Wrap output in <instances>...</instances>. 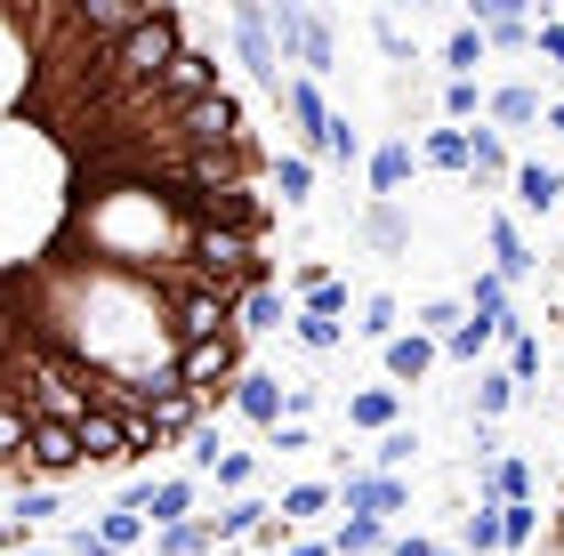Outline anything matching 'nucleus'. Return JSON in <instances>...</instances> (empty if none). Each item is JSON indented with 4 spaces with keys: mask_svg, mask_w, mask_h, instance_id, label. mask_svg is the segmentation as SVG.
I'll use <instances>...</instances> for the list:
<instances>
[{
    "mask_svg": "<svg viewBox=\"0 0 564 556\" xmlns=\"http://www.w3.org/2000/svg\"><path fill=\"white\" fill-rule=\"evenodd\" d=\"M444 121H484V81L476 73H444Z\"/></svg>",
    "mask_w": 564,
    "mask_h": 556,
    "instance_id": "33",
    "label": "nucleus"
},
{
    "mask_svg": "<svg viewBox=\"0 0 564 556\" xmlns=\"http://www.w3.org/2000/svg\"><path fill=\"white\" fill-rule=\"evenodd\" d=\"M323 412V388L315 379H282V419H315Z\"/></svg>",
    "mask_w": 564,
    "mask_h": 556,
    "instance_id": "42",
    "label": "nucleus"
},
{
    "mask_svg": "<svg viewBox=\"0 0 564 556\" xmlns=\"http://www.w3.org/2000/svg\"><path fill=\"white\" fill-rule=\"evenodd\" d=\"M291 307H299V298H291V291H282L274 274H267V283H250V291H242L235 331H242V339H267V331H282V323H291Z\"/></svg>",
    "mask_w": 564,
    "mask_h": 556,
    "instance_id": "9",
    "label": "nucleus"
},
{
    "mask_svg": "<svg viewBox=\"0 0 564 556\" xmlns=\"http://www.w3.org/2000/svg\"><path fill=\"white\" fill-rule=\"evenodd\" d=\"M364 235H371L379 250H388V259H403V250H412V226H403L395 201H371V210H364Z\"/></svg>",
    "mask_w": 564,
    "mask_h": 556,
    "instance_id": "29",
    "label": "nucleus"
},
{
    "mask_svg": "<svg viewBox=\"0 0 564 556\" xmlns=\"http://www.w3.org/2000/svg\"><path fill=\"white\" fill-rule=\"evenodd\" d=\"M274 106H282V121H291V130H299V145H306V154H315V145H323V121H330L323 89H315V73H282Z\"/></svg>",
    "mask_w": 564,
    "mask_h": 556,
    "instance_id": "4",
    "label": "nucleus"
},
{
    "mask_svg": "<svg viewBox=\"0 0 564 556\" xmlns=\"http://www.w3.org/2000/svg\"><path fill=\"white\" fill-rule=\"evenodd\" d=\"M315 154H323V162H339V170H355V162L371 154V145H364V130H355L347 113H330V121H323V145H315Z\"/></svg>",
    "mask_w": 564,
    "mask_h": 556,
    "instance_id": "28",
    "label": "nucleus"
},
{
    "mask_svg": "<svg viewBox=\"0 0 564 556\" xmlns=\"http://www.w3.org/2000/svg\"><path fill=\"white\" fill-rule=\"evenodd\" d=\"M202 476H210L218 492H250V476H259V451H218Z\"/></svg>",
    "mask_w": 564,
    "mask_h": 556,
    "instance_id": "36",
    "label": "nucleus"
},
{
    "mask_svg": "<svg viewBox=\"0 0 564 556\" xmlns=\"http://www.w3.org/2000/svg\"><path fill=\"white\" fill-rule=\"evenodd\" d=\"M379 556H435V541H427V533H403V541L388 533V548H379Z\"/></svg>",
    "mask_w": 564,
    "mask_h": 556,
    "instance_id": "47",
    "label": "nucleus"
},
{
    "mask_svg": "<svg viewBox=\"0 0 564 556\" xmlns=\"http://www.w3.org/2000/svg\"><path fill=\"white\" fill-rule=\"evenodd\" d=\"M476 500H532V468L508 451V460H492V468L476 476Z\"/></svg>",
    "mask_w": 564,
    "mask_h": 556,
    "instance_id": "23",
    "label": "nucleus"
},
{
    "mask_svg": "<svg viewBox=\"0 0 564 556\" xmlns=\"http://www.w3.org/2000/svg\"><path fill=\"white\" fill-rule=\"evenodd\" d=\"M508 201H517L524 218H556V210H564V170L517 162V170H508Z\"/></svg>",
    "mask_w": 564,
    "mask_h": 556,
    "instance_id": "8",
    "label": "nucleus"
},
{
    "mask_svg": "<svg viewBox=\"0 0 564 556\" xmlns=\"http://www.w3.org/2000/svg\"><path fill=\"white\" fill-rule=\"evenodd\" d=\"M468 315V298H427V307H412V331H427V339H444L452 323Z\"/></svg>",
    "mask_w": 564,
    "mask_h": 556,
    "instance_id": "39",
    "label": "nucleus"
},
{
    "mask_svg": "<svg viewBox=\"0 0 564 556\" xmlns=\"http://www.w3.org/2000/svg\"><path fill=\"white\" fill-rule=\"evenodd\" d=\"M17 556H65V548H41V541H33V548H17Z\"/></svg>",
    "mask_w": 564,
    "mask_h": 556,
    "instance_id": "51",
    "label": "nucleus"
},
{
    "mask_svg": "<svg viewBox=\"0 0 564 556\" xmlns=\"http://www.w3.org/2000/svg\"><path fill=\"white\" fill-rule=\"evenodd\" d=\"M549 17H556V24H564V0H549Z\"/></svg>",
    "mask_w": 564,
    "mask_h": 556,
    "instance_id": "52",
    "label": "nucleus"
},
{
    "mask_svg": "<svg viewBox=\"0 0 564 556\" xmlns=\"http://www.w3.org/2000/svg\"><path fill=\"white\" fill-rule=\"evenodd\" d=\"M395 419H403V388H355L347 395V427H364V436H379Z\"/></svg>",
    "mask_w": 564,
    "mask_h": 556,
    "instance_id": "17",
    "label": "nucleus"
},
{
    "mask_svg": "<svg viewBox=\"0 0 564 556\" xmlns=\"http://www.w3.org/2000/svg\"><path fill=\"white\" fill-rule=\"evenodd\" d=\"M330 509H339V492H330L323 476H306V484H291V492H282V509H274V516L306 524V516H330Z\"/></svg>",
    "mask_w": 564,
    "mask_h": 556,
    "instance_id": "30",
    "label": "nucleus"
},
{
    "mask_svg": "<svg viewBox=\"0 0 564 556\" xmlns=\"http://www.w3.org/2000/svg\"><path fill=\"white\" fill-rule=\"evenodd\" d=\"M17 524H57L65 516V484H41V476H33V484H17V509H9Z\"/></svg>",
    "mask_w": 564,
    "mask_h": 556,
    "instance_id": "26",
    "label": "nucleus"
},
{
    "mask_svg": "<svg viewBox=\"0 0 564 556\" xmlns=\"http://www.w3.org/2000/svg\"><path fill=\"white\" fill-rule=\"evenodd\" d=\"M73 436H82V460H89V468H130V436H121V412H113V403H89V412L73 419Z\"/></svg>",
    "mask_w": 564,
    "mask_h": 556,
    "instance_id": "5",
    "label": "nucleus"
},
{
    "mask_svg": "<svg viewBox=\"0 0 564 556\" xmlns=\"http://www.w3.org/2000/svg\"><path fill=\"white\" fill-rule=\"evenodd\" d=\"M194 516H202V509H194ZM259 516H267V500H259V492H235L226 509L202 516V533H210V541L226 548V541H250V533H259Z\"/></svg>",
    "mask_w": 564,
    "mask_h": 556,
    "instance_id": "14",
    "label": "nucleus"
},
{
    "mask_svg": "<svg viewBox=\"0 0 564 556\" xmlns=\"http://www.w3.org/2000/svg\"><path fill=\"white\" fill-rule=\"evenodd\" d=\"M403 331V298L395 291H371V298H355V339H395Z\"/></svg>",
    "mask_w": 564,
    "mask_h": 556,
    "instance_id": "21",
    "label": "nucleus"
},
{
    "mask_svg": "<svg viewBox=\"0 0 564 556\" xmlns=\"http://www.w3.org/2000/svg\"><path fill=\"white\" fill-rule=\"evenodd\" d=\"M121 509H138L153 533H162V524H186L202 509V476H138V484H121Z\"/></svg>",
    "mask_w": 564,
    "mask_h": 556,
    "instance_id": "1",
    "label": "nucleus"
},
{
    "mask_svg": "<svg viewBox=\"0 0 564 556\" xmlns=\"http://www.w3.org/2000/svg\"><path fill=\"white\" fill-rule=\"evenodd\" d=\"M371 33H379V57H388V65H412V41H403V33H395V17H379V24H371Z\"/></svg>",
    "mask_w": 564,
    "mask_h": 556,
    "instance_id": "44",
    "label": "nucleus"
},
{
    "mask_svg": "<svg viewBox=\"0 0 564 556\" xmlns=\"http://www.w3.org/2000/svg\"><path fill=\"white\" fill-rule=\"evenodd\" d=\"M65 556H121V548H106L89 524H73V533H65Z\"/></svg>",
    "mask_w": 564,
    "mask_h": 556,
    "instance_id": "45",
    "label": "nucleus"
},
{
    "mask_svg": "<svg viewBox=\"0 0 564 556\" xmlns=\"http://www.w3.org/2000/svg\"><path fill=\"white\" fill-rule=\"evenodd\" d=\"M412 460H420V427L395 419V427H379V436H371V468H379V476H403Z\"/></svg>",
    "mask_w": 564,
    "mask_h": 556,
    "instance_id": "22",
    "label": "nucleus"
},
{
    "mask_svg": "<svg viewBox=\"0 0 564 556\" xmlns=\"http://www.w3.org/2000/svg\"><path fill=\"white\" fill-rule=\"evenodd\" d=\"M379 548H388V524H379V516H339L330 556H379Z\"/></svg>",
    "mask_w": 564,
    "mask_h": 556,
    "instance_id": "27",
    "label": "nucleus"
},
{
    "mask_svg": "<svg viewBox=\"0 0 564 556\" xmlns=\"http://www.w3.org/2000/svg\"><path fill=\"white\" fill-rule=\"evenodd\" d=\"M484 121H492V130H532V121H541V89H524V81L484 89Z\"/></svg>",
    "mask_w": 564,
    "mask_h": 556,
    "instance_id": "16",
    "label": "nucleus"
},
{
    "mask_svg": "<svg viewBox=\"0 0 564 556\" xmlns=\"http://www.w3.org/2000/svg\"><path fill=\"white\" fill-rule=\"evenodd\" d=\"M267 186L282 194V210H306V201H315V162H306V154H274Z\"/></svg>",
    "mask_w": 564,
    "mask_h": 556,
    "instance_id": "19",
    "label": "nucleus"
},
{
    "mask_svg": "<svg viewBox=\"0 0 564 556\" xmlns=\"http://www.w3.org/2000/svg\"><path fill=\"white\" fill-rule=\"evenodd\" d=\"M364 170H371V201H395L403 186L420 178V145L412 138H379L371 154H364Z\"/></svg>",
    "mask_w": 564,
    "mask_h": 556,
    "instance_id": "6",
    "label": "nucleus"
},
{
    "mask_svg": "<svg viewBox=\"0 0 564 556\" xmlns=\"http://www.w3.org/2000/svg\"><path fill=\"white\" fill-rule=\"evenodd\" d=\"M267 444H274V451H315V419H274Z\"/></svg>",
    "mask_w": 564,
    "mask_h": 556,
    "instance_id": "43",
    "label": "nucleus"
},
{
    "mask_svg": "<svg viewBox=\"0 0 564 556\" xmlns=\"http://www.w3.org/2000/svg\"><path fill=\"white\" fill-rule=\"evenodd\" d=\"M508 379H517V388H532V379H541V331H508Z\"/></svg>",
    "mask_w": 564,
    "mask_h": 556,
    "instance_id": "37",
    "label": "nucleus"
},
{
    "mask_svg": "<svg viewBox=\"0 0 564 556\" xmlns=\"http://www.w3.org/2000/svg\"><path fill=\"white\" fill-rule=\"evenodd\" d=\"M459 556H500V500H476V516H459Z\"/></svg>",
    "mask_w": 564,
    "mask_h": 556,
    "instance_id": "25",
    "label": "nucleus"
},
{
    "mask_svg": "<svg viewBox=\"0 0 564 556\" xmlns=\"http://www.w3.org/2000/svg\"><path fill=\"white\" fill-rule=\"evenodd\" d=\"M532 57H541L549 73H564V24L556 17H532Z\"/></svg>",
    "mask_w": 564,
    "mask_h": 556,
    "instance_id": "41",
    "label": "nucleus"
},
{
    "mask_svg": "<svg viewBox=\"0 0 564 556\" xmlns=\"http://www.w3.org/2000/svg\"><path fill=\"white\" fill-rule=\"evenodd\" d=\"M299 65H306V73H330V65H339V41H330V24H323V17H306V48H299Z\"/></svg>",
    "mask_w": 564,
    "mask_h": 556,
    "instance_id": "38",
    "label": "nucleus"
},
{
    "mask_svg": "<svg viewBox=\"0 0 564 556\" xmlns=\"http://www.w3.org/2000/svg\"><path fill=\"white\" fill-rule=\"evenodd\" d=\"M299 307H315V315H330V323H339V315L355 307V291H347V283H330V274H323V283H306V291H299Z\"/></svg>",
    "mask_w": 564,
    "mask_h": 556,
    "instance_id": "40",
    "label": "nucleus"
},
{
    "mask_svg": "<svg viewBox=\"0 0 564 556\" xmlns=\"http://www.w3.org/2000/svg\"><path fill=\"white\" fill-rule=\"evenodd\" d=\"M226 412H242L250 427H274V419H282V379L242 363V371H235V388H226Z\"/></svg>",
    "mask_w": 564,
    "mask_h": 556,
    "instance_id": "11",
    "label": "nucleus"
},
{
    "mask_svg": "<svg viewBox=\"0 0 564 556\" xmlns=\"http://www.w3.org/2000/svg\"><path fill=\"white\" fill-rule=\"evenodd\" d=\"M492 57H484V33L476 24H459V33H444V73H484Z\"/></svg>",
    "mask_w": 564,
    "mask_h": 556,
    "instance_id": "35",
    "label": "nucleus"
},
{
    "mask_svg": "<svg viewBox=\"0 0 564 556\" xmlns=\"http://www.w3.org/2000/svg\"><path fill=\"white\" fill-rule=\"evenodd\" d=\"M541 541V509L532 500H500V556H524Z\"/></svg>",
    "mask_w": 564,
    "mask_h": 556,
    "instance_id": "24",
    "label": "nucleus"
},
{
    "mask_svg": "<svg viewBox=\"0 0 564 556\" xmlns=\"http://www.w3.org/2000/svg\"><path fill=\"white\" fill-rule=\"evenodd\" d=\"M379 363H388V388H420V379L444 363V347L427 331H395V339H379Z\"/></svg>",
    "mask_w": 564,
    "mask_h": 556,
    "instance_id": "7",
    "label": "nucleus"
},
{
    "mask_svg": "<svg viewBox=\"0 0 564 556\" xmlns=\"http://www.w3.org/2000/svg\"><path fill=\"white\" fill-rule=\"evenodd\" d=\"M420 170L468 178V121H435V130H420Z\"/></svg>",
    "mask_w": 564,
    "mask_h": 556,
    "instance_id": "13",
    "label": "nucleus"
},
{
    "mask_svg": "<svg viewBox=\"0 0 564 556\" xmlns=\"http://www.w3.org/2000/svg\"><path fill=\"white\" fill-rule=\"evenodd\" d=\"M330 492H339V516H379L388 524V516L412 509V484H403V476H379V468H347Z\"/></svg>",
    "mask_w": 564,
    "mask_h": 556,
    "instance_id": "3",
    "label": "nucleus"
},
{
    "mask_svg": "<svg viewBox=\"0 0 564 556\" xmlns=\"http://www.w3.org/2000/svg\"><path fill=\"white\" fill-rule=\"evenodd\" d=\"M484 33V57H532V24L524 17H492V24H476Z\"/></svg>",
    "mask_w": 564,
    "mask_h": 556,
    "instance_id": "32",
    "label": "nucleus"
},
{
    "mask_svg": "<svg viewBox=\"0 0 564 556\" xmlns=\"http://www.w3.org/2000/svg\"><path fill=\"white\" fill-rule=\"evenodd\" d=\"M508 170H517V154H508V138L492 130V121H468V186L500 194V186H508Z\"/></svg>",
    "mask_w": 564,
    "mask_h": 556,
    "instance_id": "10",
    "label": "nucleus"
},
{
    "mask_svg": "<svg viewBox=\"0 0 564 556\" xmlns=\"http://www.w3.org/2000/svg\"><path fill=\"white\" fill-rule=\"evenodd\" d=\"M218 541L202 533V516H186V524H162V533H153V556H210Z\"/></svg>",
    "mask_w": 564,
    "mask_h": 556,
    "instance_id": "34",
    "label": "nucleus"
},
{
    "mask_svg": "<svg viewBox=\"0 0 564 556\" xmlns=\"http://www.w3.org/2000/svg\"><path fill=\"white\" fill-rule=\"evenodd\" d=\"M282 556H330V541H299V533H291V541H282Z\"/></svg>",
    "mask_w": 564,
    "mask_h": 556,
    "instance_id": "48",
    "label": "nucleus"
},
{
    "mask_svg": "<svg viewBox=\"0 0 564 556\" xmlns=\"http://www.w3.org/2000/svg\"><path fill=\"white\" fill-rule=\"evenodd\" d=\"M435 556H459V548H435Z\"/></svg>",
    "mask_w": 564,
    "mask_h": 556,
    "instance_id": "53",
    "label": "nucleus"
},
{
    "mask_svg": "<svg viewBox=\"0 0 564 556\" xmlns=\"http://www.w3.org/2000/svg\"><path fill=\"white\" fill-rule=\"evenodd\" d=\"M549 556H564V500H556V524H549Z\"/></svg>",
    "mask_w": 564,
    "mask_h": 556,
    "instance_id": "50",
    "label": "nucleus"
},
{
    "mask_svg": "<svg viewBox=\"0 0 564 556\" xmlns=\"http://www.w3.org/2000/svg\"><path fill=\"white\" fill-rule=\"evenodd\" d=\"M282 331H291L306 356H339V347H347V323H330V315H315V307H291Z\"/></svg>",
    "mask_w": 564,
    "mask_h": 556,
    "instance_id": "20",
    "label": "nucleus"
},
{
    "mask_svg": "<svg viewBox=\"0 0 564 556\" xmlns=\"http://www.w3.org/2000/svg\"><path fill=\"white\" fill-rule=\"evenodd\" d=\"M541 130H549V138H564V97H556V106H541Z\"/></svg>",
    "mask_w": 564,
    "mask_h": 556,
    "instance_id": "49",
    "label": "nucleus"
},
{
    "mask_svg": "<svg viewBox=\"0 0 564 556\" xmlns=\"http://www.w3.org/2000/svg\"><path fill=\"white\" fill-rule=\"evenodd\" d=\"M524 395H532V388H517V379H508V363H484V371H476V403H468V419H508Z\"/></svg>",
    "mask_w": 564,
    "mask_h": 556,
    "instance_id": "15",
    "label": "nucleus"
},
{
    "mask_svg": "<svg viewBox=\"0 0 564 556\" xmlns=\"http://www.w3.org/2000/svg\"><path fill=\"white\" fill-rule=\"evenodd\" d=\"M17 548H33V524H17V516H0V556H17Z\"/></svg>",
    "mask_w": 564,
    "mask_h": 556,
    "instance_id": "46",
    "label": "nucleus"
},
{
    "mask_svg": "<svg viewBox=\"0 0 564 556\" xmlns=\"http://www.w3.org/2000/svg\"><path fill=\"white\" fill-rule=\"evenodd\" d=\"M89 533H97V541H106V548H121V556H138V541H145V516H138V509H121V500H113V509H106V516H97V524H89Z\"/></svg>",
    "mask_w": 564,
    "mask_h": 556,
    "instance_id": "31",
    "label": "nucleus"
},
{
    "mask_svg": "<svg viewBox=\"0 0 564 556\" xmlns=\"http://www.w3.org/2000/svg\"><path fill=\"white\" fill-rule=\"evenodd\" d=\"M82 436H73L65 419H33L24 427V476H41V484H65V476H82Z\"/></svg>",
    "mask_w": 564,
    "mask_h": 556,
    "instance_id": "2",
    "label": "nucleus"
},
{
    "mask_svg": "<svg viewBox=\"0 0 564 556\" xmlns=\"http://www.w3.org/2000/svg\"><path fill=\"white\" fill-rule=\"evenodd\" d=\"M484 242H492V274H500V283H508V291H517V283H524V274H532V266H541V259H532V242H524V226H517V218H508V210H500L492 226H484Z\"/></svg>",
    "mask_w": 564,
    "mask_h": 556,
    "instance_id": "12",
    "label": "nucleus"
},
{
    "mask_svg": "<svg viewBox=\"0 0 564 556\" xmlns=\"http://www.w3.org/2000/svg\"><path fill=\"white\" fill-rule=\"evenodd\" d=\"M435 347H444L452 363H484V356L500 347V323H484V315H459V323H452V331L435 339Z\"/></svg>",
    "mask_w": 564,
    "mask_h": 556,
    "instance_id": "18",
    "label": "nucleus"
}]
</instances>
